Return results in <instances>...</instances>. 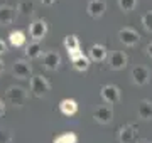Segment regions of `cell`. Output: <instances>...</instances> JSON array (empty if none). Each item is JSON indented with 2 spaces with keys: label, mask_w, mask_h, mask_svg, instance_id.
<instances>
[{
  "label": "cell",
  "mask_w": 152,
  "mask_h": 143,
  "mask_svg": "<svg viewBox=\"0 0 152 143\" xmlns=\"http://www.w3.org/2000/svg\"><path fill=\"white\" fill-rule=\"evenodd\" d=\"M120 143H137V126L134 125H125L120 128L118 133Z\"/></svg>",
  "instance_id": "cell-3"
},
{
  "label": "cell",
  "mask_w": 152,
  "mask_h": 143,
  "mask_svg": "<svg viewBox=\"0 0 152 143\" xmlns=\"http://www.w3.org/2000/svg\"><path fill=\"white\" fill-rule=\"evenodd\" d=\"M17 12L20 15H31L34 12V2L32 0H22L20 4L17 5Z\"/></svg>",
  "instance_id": "cell-21"
},
{
  "label": "cell",
  "mask_w": 152,
  "mask_h": 143,
  "mask_svg": "<svg viewBox=\"0 0 152 143\" xmlns=\"http://www.w3.org/2000/svg\"><path fill=\"white\" fill-rule=\"evenodd\" d=\"M151 143H152V142H151Z\"/></svg>",
  "instance_id": "cell-31"
},
{
  "label": "cell",
  "mask_w": 152,
  "mask_h": 143,
  "mask_svg": "<svg viewBox=\"0 0 152 143\" xmlns=\"http://www.w3.org/2000/svg\"><path fill=\"white\" fill-rule=\"evenodd\" d=\"M10 142V136L7 131H0V143H9Z\"/></svg>",
  "instance_id": "cell-25"
},
{
  "label": "cell",
  "mask_w": 152,
  "mask_h": 143,
  "mask_svg": "<svg viewBox=\"0 0 152 143\" xmlns=\"http://www.w3.org/2000/svg\"><path fill=\"white\" fill-rule=\"evenodd\" d=\"M9 42L14 47H20V46L26 44V34L22 32V30H12L9 34Z\"/></svg>",
  "instance_id": "cell-19"
},
{
  "label": "cell",
  "mask_w": 152,
  "mask_h": 143,
  "mask_svg": "<svg viewBox=\"0 0 152 143\" xmlns=\"http://www.w3.org/2000/svg\"><path fill=\"white\" fill-rule=\"evenodd\" d=\"M78 142V136H76V133H63L59 135L58 138H54V142L53 143H76Z\"/></svg>",
  "instance_id": "cell-22"
},
{
  "label": "cell",
  "mask_w": 152,
  "mask_h": 143,
  "mask_svg": "<svg viewBox=\"0 0 152 143\" xmlns=\"http://www.w3.org/2000/svg\"><path fill=\"white\" fill-rule=\"evenodd\" d=\"M93 118H95V121L102 123V125L110 123V121L113 120V110H112V106H100V108H96V111L93 113Z\"/></svg>",
  "instance_id": "cell-9"
},
{
  "label": "cell",
  "mask_w": 152,
  "mask_h": 143,
  "mask_svg": "<svg viewBox=\"0 0 152 143\" xmlns=\"http://www.w3.org/2000/svg\"><path fill=\"white\" fill-rule=\"evenodd\" d=\"M4 113H5V105H4V103L0 101V116L4 115Z\"/></svg>",
  "instance_id": "cell-27"
},
{
  "label": "cell",
  "mask_w": 152,
  "mask_h": 143,
  "mask_svg": "<svg viewBox=\"0 0 152 143\" xmlns=\"http://www.w3.org/2000/svg\"><path fill=\"white\" fill-rule=\"evenodd\" d=\"M5 51H7V44L2 40V39H0V54H4Z\"/></svg>",
  "instance_id": "cell-26"
},
{
  "label": "cell",
  "mask_w": 152,
  "mask_h": 143,
  "mask_svg": "<svg viewBox=\"0 0 152 143\" xmlns=\"http://www.w3.org/2000/svg\"><path fill=\"white\" fill-rule=\"evenodd\" d=\"M142 24H144V27H145L149 32H152V12L144 14V17H142Z\"/></svg>",
  "instance_id": "cell-24"
},
{
  "label": "cell",
  "mask_w": 152,
  "mask_h": 143,
  "mask_svg": "<svg viewBox=\"0 0 152 143\" xmlns=\"http://www.w3.org/2000/svg\"><path fill=\"white\" fill-rule=\"evenodd\" d=\"M71 62H73V66H75L76 71H86L88 67H90V57L81 54L75 56V57H71Z\"/></svg>",
  "instance_id": "cell-17"
},
{
  "label": "cell",
  "mask_w": 152,
  "mask_h": 143,
  "mask_svg": "<svg viewBox=\"0 0 152 143\" xmlns=\"http://www.w3.org/2000/svg\"><path fill=\"white\" fill-rule=\"evenodd\" d=\"M107 47L102 44H95L91 46V49H90V54H88V57H90V61H95V62H102V61L107 59Z\"/></svg>",
  "instance_id": "cell-14"
},
{
  "label": "cell",
  "mask_w": 152,
  "mask_h": 143,
  "mask_svg": "<svg viewBox=\"0 0 152 143\" xmlns=\"http://www.w3.org/2000/svg\"><path fill=\"white\" fill-rule=\"evenodd\" d=\"M42 4H44V5H53V4H54V0H42Z\"/></svg>",
  "instance_id": "cell-29"
},
{
  "label": "cell",
  "mask_w": 152,
  "mask_h": 143,
  "mask_svg": "<svg viewBox=\"0 0 152 143\" xmlns=\"http://www.w3.org/2000/svg\"><path fill=\"white\" fill-rule=\"evenodd\" d=\"M29 34H31V37H32L36 42L42 40V39L46 37V34H48V24H46V20H42V19L34 20V22L31 24V27H29Z\"/></svg>",
  "instance_id": "cell-2"
},
{
  "label": "cell",
  "mask_w": 152,
  "mask_h": 143,
  "mask_svg": "<svg viewBox=\"0 0 152 143\" xmlns=\"http://www.w3.org/2000/svg\"><path fill=\"white\" fill-rule=\"evenodd\" d=\"M59 110H61L63 115L73 116V115H76V111H78V103H76L75 99L66 98V99H63V101L59 103Z\"/></svg>",
  "instance_id": "cell-15"
},
{
  "label": "cell",
  "mask_w": 152,
  "mask_h": 143,
  "mask_svg": "<svg viewBox=\"0 0 152 143\" xmlns=\"http://www.w3.org/2000/svg\"><path fill=\"white\" fill-rule=\"evenodd\" d=\"M118 7L124 12H132L137 7V0H118Z\"/></svg>",
  "instance_id": "cell-23"
},
{
  "label": "cell",
  "mask_w": 152,
  "mask_h": 143,
  "mask_svg": "<svg viewBox=\"0 0 152 143\" xmlns=\"http://www.w3.org/2000/svg\"><path fill=\"white\" fill-rule=\"evenodd\" d=\"M15 12L10 5H0V25H9L14 20Z\"/></svg>",
  "instance_id": "cell-16"
},
{
  "label": "cell",
  "mask_w": 152,
  "mask_h": 143,
  "mask_svg": "<svg viewBox=\"0 0 152 143\" xmlns=\"http://www.w3.org/2000/svg\"><path fill=\"white\" fill-rule=\"evenodd\" d=\"M26 54H27L29 59H37L39 56L42 54V46L39 44V42H32V44H29L27 49H26Z\"/></svg>",
  "instance_id": "cell-20"
},
{
  "label": "cell",
  "mask_w": 152,
  "mask_h": 143,
  "mask_svg": "<svg viewBox=\"0 0 152 143\" xmlns=\"http://www.w3.org/2000/svg\"><path fill=\"white\" fill-rule=\"evenodd\" d=\"M118 37H120V40L124 42L125 46H135V44H139V40H140V35H139V32L137 30H134V29H129V27H125V29H122L118 32Z\"/></svg>",
  "instance_id": "cell-4"
},
{
  "label": "cell",
  "mask_w": 152,
  "mask_h": 143,
  "mask_svg": "<svg viewBox=\"0 0 152 143\" xmlns=\"http://www.w3.org/2000/svg\"><path fill=\"white\" fill-rule=\"evenodd\" d=\"M64 47H66V51H68L69 57H75V56L81 54L80 40H78V37H76L75 34H69V35H66L64 37Z\"/></svg>",
  "instance_id": "cell-10"
},
{
  "label": "cell",
  "mask_w": 152,
  "mask_h": 143,
  "mask_svg": "<svg viewBox=\"0 0 152 143\" xmlns=\"http://www.w3.org/2000/svg\"><path fill=\"white\" fill-rule=\"evenodd\" d=\"M147 54H149V56L152 57V42H151L149 46H147Z\"/></svg>",
  "instance_id": "cell-28"
},
{
  "label": "cell",
  "mask_w": 152,
  "mask_h": 143,
  "mask_svg": "<svg viewBox=\"0 0 152 143\" xmlns=\"http://www.w3.org/2000/svg\"><path fill=\"white\" fill-rule=\"evenodd\" d=\"M4 67H5V66H4V62H2V59H0V74L4 72Z\"/></svg>",
  "instance_id": "cell-30"
},
{
  "label": "cell",
  "mask_w": 152,
  "mask_h": 143,
  "mask_svg": "<svg viewBox=\"0 0 152 143\" xmlns=\"http://www.w3.org/2000/svg\"><path fill=\"white\" fill-rule=\"evenodd\" d=\"M12 71H14V76L19 77V79H27L31 77V66H29L27 61L24 59H19L14 62V66H12Z\"/></svg>",
  "instance_id": "cell-5"
},
{
  "label": "cell",
  "mask_w": 152,
  "mask_h": 143,
  "mask_svg": "<svg viewBox=\"0 0 152 143\" xmlns=\"http://www.w3.org/2000/svg\"><path fill=\"white\" fill-rule=\"evenodd\" d=\"M102 98L108 103V105H113L120 99V89L115 86V84H105L102 88Z\"/></svg>",
  "instance_id": "cell-7"
},
{
  "label": "cell",
  "mask_w": 152,
  "mask_h": 143,
  "mask_svg": "<svg viewBox=\"0 0 152 143\" xmlns=\"http://www.w3.org/2000/svg\"><path fill=\"white\" fill-rule=\"evenodd\" d=\"M7 99L10 101L12 105L22 106L24 99H26V91H24L22 88H15V86H12V88L7 89Z\"/></svg>",
  "instance_id": "cell-12"
},
{
  "label": "cell",
  "mask_w": 152,
  "mask_h": 143,
  "mask_svg": "<svg viewBox=\"0 0 152 143\" xmlns=\"http://www.w3.org/2000/svg\"><path fill=\"white\" fill-rule=\"evenodd\" d=\"M108 64L113 71L124 69L127 66V56H125V52H122V51H113L108 57Z\"/></svg>",
  "instance_id": "cell-6"
},
{
  "label": "cell",
  "mask_w": 152,
  "mask_h": 143,
  "mask_svg": "<svg viewBox=\"0 0 152 143\" xmlns=\"http://www.w3.org/2000/svg\"><path fill=\"white\" fill-rule=\"evenodd\" d=\"M42 62H44V66H46V69L56 71V69L59 67V64H61L59 52H56V51H48V52L42 56Z\"/></svg>",
  "instance_id": "cell-8"
},
{
  "label": "cell",
  "mask_w": 152,
  "mask_h": 143,
  "mask_svg": "<svg viewBox=\"0 0 152 143\" xmlns=\"http://www.w3.org/2000/svg\"><path fill=\"white\" fill-rule=\"evenodd\" d=\"M137 113H139V116L144 118V120H151L152 118V103L147 101V99L140 101V103H139V108H137Z\"/></svg>",
  "instance_id": "cell-18"
},
{
  "label": "cell",
  "mask_w": 152,
  "mask_h": 143,
  "mask_svg": "<svg viewBox=\"0 0 152 143\" xmlns=\"http://www.w3.org/2000/svg\"><path fill=\"white\" fill-rule=\"evenodd\" d=\"M49 88H51V84H49V81L44 76L37 74V76L31 77V91L34 93V96H37V98L44 96L49 91Z\"/></svg>",
  "instance_id": "cell-1"
},
{
  "label": "cell",
  "mask_w": 152,
  "mask_h": 143,
  "mask_svg": "<svg viewBox=\"0 0 152 143\" xmlns=\"http://www.w3.org/2000/svg\"><path fill=\"white\" fill-rule=\"evenodd\" d=\"M132 77H134V83L135 84L144 86V84H147V81H149L151 72H149V69L144 67V66H135L132 69Z\"/></svg>",
  "instance_id": "cell-11"
},
{
  "label": "cell",
  "mask_w": 152,
  "mask_h": 143,
  "mask_svg": "<svg viewBox=\"0 0 152 143\" xmlns=\"http://www.w3.org/2000/svg\"><path fill=\"white\" fill-rule=\"evenodd\" d=\"M88 14L93 17V19H96V17H102L107 10V4H105L103 0H90V4L86 7Z\"/></svg>",
  "instance_id": "cell-13"
}]
</instances>
